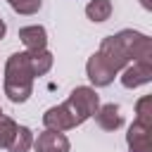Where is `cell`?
<instances>
[{"instance_id": "30bf717a", "label": "cell", "mask_w": 152, "mask_h": 152, "mask_svg": "<svg viewBox=\"0 0 152 152\" xmlns=\"http://www.w3.org/2000/svg\"><path fill=\"white\" fill-rule=\"evenodd\" d=\"M28 52V62H31V69H33V74L36 76H43V74H48L50 71V66H52V55L43 48V50H26Z\"/></svg>"}, {"instance_id": "9a60e30c", "label": "cell", "mask_w": 152, "mask_h": 152, "mask_svg": "<svg viewBox=\"0 0 152 152\" xmlns=\"http://www.w3.org/2000/svg\"><path fill=\"white\" fill-rule=\"evenodd\" d=\"M135 121H142V124H152V97H142L138 100L135 104Z\"/></svg>"}, {"instance_id": "52a82bcc", "label": "cell", "mask_w": 152, "mask_h": 152, "mask_svg": "<svg viewBox=\"0 0 152 152\" xmlns=\"http://www.w3.org/2000/svg\"><path fill=\"white\" fill-rule=\"evenodd\" d=\"M86 71H88V78H90L93 86H109V83L114 81V74H116V71L100 57V52H95V55L88 59Z\"/></svg>"}, {"instance_id": "277c9868", "label": "cell", "mask_w": 152, "mask_h": 152, "mask_svg": "<svg viewBox=\"0 0 152 152\" xmlns=\"http://www.w3.org/2000/svg\"><path fill=\"white\" fill-rule=\"evenodd\" d=\"M150 78H152V62L150 59H135L131 66L124 69L121 83L126 88H138V86L150 83Z\"/></svg>"}, {"instance_id": "4fadbf2b", "label": "cell", "mask_w": 152, "mask_h": 152, "mask_svg": "<svg viewBox=\"0 0 152 152\" xmlns=\"http://www.w3.org/2000/svg\"><path fill=\"white\" fill-rule=\"evenodd\" d=\"M17 128H19V124H17L14 119L0 114V147H5V150L10 147V142H12L14 133H17Z\"/></svg>"}, {"instance_id": "ba28073f", "label": "cell", "mask_w": 152, "mask_h": 152, "mask_svg": "<svg viewBox=\"0 0 152 152\" xmlns=\"http://www.w3.org/2000/svg\"><path fill=\"white\" fill-rule=\"evenodd\" d=\"M93 116H95V121L102 131H116L124 124V119L119 114V104H102V107L95 109Z\"/></svg>"}, {"instance_id": "9c48e42d", "label": "cell", "mask_w": 152, "mask_h": 152, "mask_svg": "<svg viewBox=\"0 0 152 152\" xmlns=\"http://www.w3.org/2000/svg\"><path fill=\"white\" fill-rule=\"evenodd\" d=\"M19 38H21V43L26 45V50H43L45 45H48V33H45V28L43 26H24V28H19Z\"/></svg>"}, {"instance_id": "7c38bea8", "label": "cell", "mask_w": 152, "mask_h": 152, "mask_svg": "<svg viewBox=\"0 0 152 152\" xmlns=\"http://www.w3.org/2000/svg\"><path fill=\"white\" fill-rule=\"evenodd\" d=\"M31 145H33V133H31V128L19 126L7 150H10V152H28V150H31Z\"/></svg>"}, {"instance_id": "5bb4252c", "label": "cell", "mask_w": 152, "mask_h": 152, "mask_svg": "<svg viewBox=\"0 0 152 152\" xmlns=\"http://www.w3.org/2000/svg\"><path fill=\"white\" fill-rule=\"evenodd\" d=\"M7 2L19 14H36L40 10V5H43V0H7Z\"/></svg>"}, {"instance_id": "8992f818", "label": "cell", "mask_w": 152, "mask_h": 152, "mask_svg": "<svg viewBox=\"0 0 152 152\" xmlns=\"http://www.w3.org/2000/svg\"><path fill=\"white\" fill-rule=\"evenodd\" d=\"M128 147L131 152H152V124H142V121L131 124Z\"/></svg>"}, {"instance_id": "2e32d148", "label": "cell", "mask_w": 152, "mask_h": 152, "mask_svg": "<svg viewBox=\"0 0 152 152\" xmlns=\"http://www.w3.org/2000/svg\"><path fill=\"white\" fill-rule=\"evenodd\" d=\"M5 31H7V26H5V21H2V19H0V40H2V38H5Z\"/></svg>"}, {"instance_id": "5b68a950", "label": "cell", "mask_w": 152, "mask_h": 152, "mask_svg": "<svg viewBox=\"0 0 152 152\" xmlns=\"http://www.w3.org/2000/svg\"><path fill=\"white\" fill-rule=\"evenodd\" d=\"M33 147H36V152H69V138L64 135V131L45 128L33 140Z\"/></svg>"}, {"instance_id": "e0dca14e", "label": "cell", "mask_w": 152, "mask_h": 152, "mask_svg": "<svg viewBox=\"0 0 152 152\" xmlns=\"http://www.w3.org/2000/svg\"><path fill=\"white\" fill-rule=\"evenodd\" d=\"M142 7H147V10H150V0H142Z\"/></svg>"}, {"instance_id": "7a4b0ae2", "label": "cell", "mask_w": 152, "mask_h": 152, "mask_svg": "<svg viewBox=\"0 0 152 152\" xmlns=\"http://www.w3.org/2000/svg\"><path fill=\"white\" fill-rule=\"evenodd\" d=\"M100 57L114 69L121 71L128 66V62L135 59H150L152 55V40L138 31H119L116 36H109L100 43Z\"/></svg>"}, {"instance_id": "8fae6325", "label": "cell", "mask_w": 152, "mask_h": 152, "mask_svg": "<svg viewBox=\"0 0 152 152\" xmlns=\"http://www.w3.org/2000/svg\"><path fill=\"white\" fill-rule=\"evenodd\" d=\"M86 14L90 21H104L112 17V0H90L86 7Z\"/></svg>"}, {"instance_id": "6da1fadb", "label": "cell", "mask_w": 152, "mask_h": 152, "mask_svg": "<svg viewBox=\"0 0 152 152\" xmlns=\"http://www.w3.org/2000/svg\"><path fill=\"white\" fill-rule=\"evenodd\" d=\"M97 107H100L97 93L88 86H78L71 90L66 102L50 107L43 114V124L45 128H52V131H69L74 126H81L86 119H90Z\"/></svg>"}, {"instance_id": "ac0fdd59", "label": "cell", "mask_w": 152, "mask_h": 152, "mask_svg": "<svg viewBox=\"0 0 152 152\" xmlns=\"http://www.w3.org/2000/svg\"><path fill=\"white\" fill-rule=\"evenodd\" d=\"M0 114H2V109H0Z\"/></svg>"}, {"instance_id": "3957f363", "label": "cell", "mask_w": 152, "mask_h": 152, "mask_svg": "<svg viewBox=\"0 0 152 152\" xmlns=\"http://www.w3.org/2000/svg\"><path fill=\"white\" fill-rule=\"evenodd\" d=\"M33 69L28 62V52H14L5 64V95L12 102H26L33 88Z\"/></svg>"}]
</instances>
